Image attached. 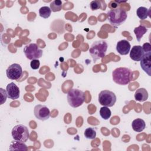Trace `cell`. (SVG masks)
<instances>
[{"instance_id":"6da1fadb","label":"cell","mask_w":151,"mask_h":151,"mask_svg":"<svg viewBox=\"0 0 151 151\" xmlns=\"http://www.w3.org/2000/svg\"><path fill=\"white\" fill-rule=\"evenodd\" d=\"M112 78L116 84L126 85L131 81L132 71L126 67H119L113 71Z\"/></svg>"},{"instance_id":"7a4b0ae2","label":"cell","mask_w":151,"mask_h":151,"mask_svg":"<svg viewBox=\"0 0 151 151\" xmlns=\"http://www.w3.org/2000/svg\"><path fill=\"white\" fill-rule=\"evenodd\" d=\"M126 11L122 8H115L107 12V19L110 24L115 27L123 24L127 19Z\"/></svg>"},{"instance_id":"3957f363","label":"cell","mask_w":151,"mask_h":151,"mask_svg":"<svg viewBox=\"0 0 151 151\" xmlns=\"http://www.w3.org/2000/svg\"><path fill=\"white\" fill-rule=\"evenodd\" d=\"M107 47V43L105 41L99 40L93 42L89 49V52L94 62L105 56Z\"/></svg>"},{"instance_id":"277c9868","label":"cell","mask_w":151,"mask_h":151,"mask_svg":"<svg viewBox=\"0 0 151 151\" xmlns=\"http://www.w3.org/2000/svg\"><path fill=\"white\" fill-rule=\"evenodd\" d=\"M67 98L69 105L73 108H76L83 104L85 96L83 91L77 88H72L68 91Z\"/></svg>"},{"instance_id":"5b68a950","label":"cell","mask_w":151,"mask_h":151,"mask_svg":"<svg viewBox=\"0 0 151 151\" xmlns=\"http://www.w3.org/2000/svg\"><path fill=\"white\" fill-rule=\"evenodd\" d=\"M11 135L14 140L25 142L29 138V133L27 126L23 124H18L12 129Z\"/></svg>"},{"instance_id":"8992f818","label":"cell","mask_w":151,"mask_h":151,"mask_svg":"<svg viewBox=\"0 0 151 151\" xmlns=\"http://www.w3.org/2000/svg\"><path fill=\"white\" fill-rule=\"evenodd\" d=\"M116 101V94L109 90H104L99 94V103L106 107H112L114 105Z\"/></svg>"},{"instance_id":"52a82bcc","label":"cell","mask_w":151,"mask_h":151,"mask_svg":"<svg viewBox=\"0 0 151 151\" xmlns=\"http://www.w3.org/2000/svg\"><path fill=\"white\" fill-rule=\"evenodd\" d=\"M24 52L26 57L31 60L38 59L42 55V51L37 44L31 43L24 48Z\"/></svg>"},{"instance_id":"ba28073f","label":"cell","mask_w":151,"mask_h":151,"mask_svg":"<svg viewBox=\"0 0 151 151\" xmlns=\"http://www.w3.org/2000/svg\"><path fill=\"white\" fill-rule=\"evenodd\" d=\"M22 69L19 64L14 63L8 67L6 70V74L8 78L18 81L22 76Z\"/></svg>"},{"instance_id":"9c48e42d","label":"cell","mask_w":151,"mask_h":151,"mask_svg":"<svg viewBox=\"0 0 151 151\" xmlns=\"http://www.w3.org/2000/svg\"><path fill=\"white\" fill-rule=\"evenodd\" d=\"M34 113L35 117L40 120L44 121L49 119L50 111L49 109L44 105H36L34 109Z\"/></svg>"},{"instance_id":"30bf717a","label":"cell","mask_w":151,"mask_h":151,"mask_svg":"<svg viewBox=\"0 0 151 151\" xmlns=\"http://www.w3.org/2000/svg\"><path fill=\"white\" fill-rule=\"evenodd\" d=\"M140 67L142 69L150 76L151 74V51L145 53L140 60Z\"/></svg>"},{"instance_id":"8fae6325","label":"cell","mask_w":151,"mask_h":151,"mask_svg":"<svg viewBox=\"0 0 151 151\" xmlns=\"http://www.w3.org/2000/svg\"><path fill=\"white\" fill-rule=\"evenodd\" d=\"M8 97L11 100L18 99L19 97L20 91L19 87L13 82L9 83L6 87Z\"/></svg>"},{"instance_id":"7c38bea8","label":"cell","mask_w":151,"mask_h":151,"mask_svg":"<svg viewBox=\"0 0 151 151\" xmlns=\"http://www.w3.org/2000/svg\"><path fill=\"white\" fill-rule=\"evenodd\" d=\"M131 45L130 42L126 40H122L119 41L116 44V51L120 55H127L130 50Z\"/></svg>"},{"instance_id":"4fadbf2b","label":"cell","mask_w":151,"mask_h":151,"mask_svg":"<svg viewBox=\"0 0 151 151\" xmlns=\"http://www.w3.org/2000/svg\"><path fill=\"white\" fill-rule=\"evenodd\" d=\"M145 52L140 45H134L130 51V57L135 61H139L144 55Z\"/></svg>"},{"instance_id":"5bb4252c","label":"cell","mask_w":151,"mask_h":151,"mask_svg":"<svg viewBox=\"0 0 151 151\" xmlns=\"http://www.w3.org/2000/svg\"><path fill=\"white\" fill-rule=\"evenodd\" d=\"M134 96L136 101L143 102L147 100L149 94L145 88H140L136 91Z\"/></svg>"},{"instance_id":"9a60e30c","label":"cell","mask_w":151,"mask_h":151,"mask_svg":"<svg viewBox=\"0 0 151 151\" xmlns=\"http://www.w3.org/2000/svg\"><path fill=\"white\" fill-rule=\"evenodd\" d=\"M132 127L134 131L136 132H141L146 127V123L142 119H136L132 123Z\"/></svg>"},{"instance_id":"2e32d148","label":"cell","mask_w":151,"mask_h":151,"mask_svg":"<svg viewBox=\"0 0 151 151\" xmlns=\"http://www.w3.org/2000/svg\"><path fill=\"white\" fill-rule=\"evenodd\" d=\"M27 146L24 143V142L17 141V140H13L11 142L9 145V150H27Z\"/></svg>"},{"instance_id":"e0dca14e","label":"cell","mask_w":151,"mask_h":151,"mask_svg":"<svg viewBox=\"0 0 151 151\" xmlns=\"http://www.w3.org/2000/svg\"><path fill=\"white\" fill-rule=\"evenodd\" d=\"M150 9H148L147 8L144 6H140L136 10L137 16L142 20L146 19L150 15Z\"/></svg>"},{"instance_id":"ac0fdd59","label":"cell","mask_w":151,"mask_h":151,"mask_svg":"<svg viewBox=\"0 0 151 151\" xmlns=\"http://www.w3.org/2000/svg\"><path fill=\"white\" fill-rule=\"evenodd\" d=\"M147 31V29L145 26L142 25H139L137 27H136L134 29V32L136 35V39L138 42L140 41L141 38H142L143 35L146 33Z\"/></svg>"},{"instance_id":"d6986e66","label":"cell","mask_w":151,"mask_h":151,"mask_svg":"<svg viewBox=\"0 0 151 151\" xmlns=\"http://www.w3.org/2000/svg\"><path fill=\"white\" fill-rule=\"evenodd\" d=\"M63 3L60 0H54L50 4V9L52 12H58L62 9Z\"/></svg>"},{"instance_id":"ffe728a7","label":"cell","mask_w":151,"mask_h":151,"mask_svg":"<svg viewBox=\"0 0 151 151\" xmlns=\"http://www.w3.org/2000/svg\"><path fill=\"white\" fill-rule=\"evenodd\" d=\"M111 114V110L108 107L103 106L100 109V115L104 120H108Z\"/></svg>"},{"instance_id":"44dd1931","label":"cell","mask_w":151,"mask_h":151,"mask_svg":"<svg viewBox=\"0 0 151 151\" xmlns=\"http://www.w3.org/2000/svg\"><path fill=\"white\" fill-rule=\"evenodd\" d=\"M51 14V10L50 7L44 6L40 8L39 9V15L43 18H48Z\"/></svg>"},{"instance_id":"7402d4cb","label":"cell","mask_w":151,"mask_h":151,"mask_svg":"<svg viewBox=\"0 0 151 151\" xmlns=\"http://www.w3.org/2000/svg\"><path fill=\"white\" fill-rule=\"evenodd\" d=\"M84 135L86 139H94L96 137V131L92 127H88L85 130Z\"/></svg>"},{"instance_id":"603a6c76","label":"cell","mask_w":151,"mask_h":151,"mask_svg":"<svg viewBox=\"0 0 151 151\" xmlns=\"http://www.w3.org/2000/svg\"><path fill=\"white\" fill-rule=\"evenodd\" d=\"M90 6L91 10H97L101 8V2L99 1H92L90 2Z\"/></svg>"},{"instance_id":"cb8c5ba5","label":"cell","mask_w":151,"mask_h":151,"mask_svg":"<svg viewBox=\"0 0 151 151\" xmlns=\"http://www.w3.org/2000/svg\"><path fill=\"white\" fill-rule=\"evenodd\" d=\"M40 65V62L38 60V59L32 60L30 63V66L32 69L33 70H37L39 68Z\"/></svg>"},{"instance_id":"d4e9b609","label":"cell","mask_w":151,"mask_h":151,"mask_svg":"<svg viewBox=\"0 0 151 151\" xmlns=\"http://www.w3.org/2000/svg\"><path fill=\"white\" fill-rule=\"evenodd\" d=\"M1 90V104H2L4 102L6 101V97H8L7 96V93H6V91H4L3 88H0Z\"/></svg>"},{"instance_id":"484cf974","label":"cell","mask_w":151,"mask_h":151,"mask_svg":"<svg viewBox=\"0 0 151 151\" xmlns=\"http://www.w3.org/2000/svg\"><path fill=\"white\" fill-rule=\"evenodd\" d=\"M142 48H143L145 53L150 52V51H151V45L148 42L145 43L142 46Z\"/></svg>"}]
</instances>
